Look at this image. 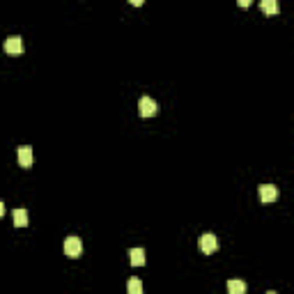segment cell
Wrapping results in <instances>:
<instances>
[{"label": "cell", "instance_id": "1", "mask_svg": "<svg viewBox=\"0 0 294 294\" xmlns=\"http://www.w3.org/2000/svg\"><path fill=\"white\" fill-rule=\"evenodd\" d=\"M198 248L207 255L214 253V250L218 248V239H216L212 232H204V234H200V239H198Z\"/></svg>", "mask_w": 294, "mask_h": 294}, {"label": "cell", "instance_id": "2", "mask_svg": "<svg viewBox=\"0 0 294 294\" xmlns=\"http://www.w3.org/2000/svg\"><path fill=\"white\" fill-rule=\"evenodd\" d=\"M138 113H140L142 118L156 115V102H154L152 96H140V102H138Z\"/></svg>", "mask_w": 294, "mask_h": 294}, {"label": "cell", "instance_id": "3", "mask_svg": "<svg viewBox=\"0 0 294 294\" xmlns=\"http://www.w3.org/2000/svg\"><path fill=\"white\" fill-rule=\"evenodd\" d=\"M64 253H67L69 258H78V255L83 253V242H80L78 237H67L64 239Z\"/></svg>", "mask_w": 294, "mask_h": 294}, {"label": "cell", "instance_id": "4", "mask_svg": "<svg viewBox=\"0 0 294 294\" xmlns=\"http://www.w3.org/2000/svg\"><path fill=\"white\" fill-rule=\"evenodd\" d=\"M5 51L10 53V56H21V53H23V40L18 37V34L7 37V40H5Z\"/></svg>", "mask_w": 294, "mask_h": 294}, {"label": "cell", "instance_id": "5", "mask_svg": "<svg viewBox=\"0 0 294 294\" xmlns=\"http://www.w3.org/2000/svg\"><path fill=\"white\" fill-rule=\"evenodd\" d=\"M260 200L264 204H272L278 200V188L274 186V184H262L260 186Z\"/></svg>", "mask_w": 294, "mask_h": 294}, {"label": "cell", "instance_id": "6", "mask_svg": "<svg viewBox=\"0 0 294 294\" xmlns=\"http://www.w3.org/2000/svg\"><path fill=\"white\" fill-rule=\"evenodd\" d=\"M16 158H18V164L23 166V168H30L32 166V147L30 145H23L16 150Z\"/></svg>", "mask_w": 294, "mask_h": 294}, {"label": "cell", "instance_id": "7", "mask_svg": "<svg viewBox=\"0 0 294 294\" xmlns=\"http://www.w3.org/2000/svg\"><path fill=\"white\" fill-rule=\"evenodd\" d=\"M228 294H246V283L239 280V278L228 280Z\"/></svg>", "mask_w": 294, "mask_h": 294}, {"label": "cell", "instance_id": "8", "mask_svg": "<svg viewBox=\"0 0 294 294\" xmlns=\"http://www.w3.org/2000/svg\"><path fill=\"white\" fill-rule=\"evenodd\" d=\"M129 262L134 266H142L145 264V250L142 248H131L129 250Z\"/></svg>", "mask_w": 294, "mask_h": 294}, {"label": "cell", "instance_id": "9", "mask_svg": "<svg viewBox=\"0 0 294 294\" xmlns=\"http://www.w3.org/2000/svg\"><path fill=\"white\" fill-rule=\"evenodd\" d=\"M12 218H14V226H16V228L28 226V212H26V210H14V212H12Z\"/></svg>", "mask_w": 294, "mask_h": 294}, {"label": "cell", "instance_id": "10", "mask_svg": "<svg viewBox=\"0 0 294 294\" xmlns=\"http://www.w3.org/2000/svg\"><path fill=\"white\" fill-rule=\"evenodd\" d=\"M126 294H142L140 278H129V283H126Z\"/></svg>", "mask_w": 294, "mask_h": 294}, {"label": "cell", "instance_id": "11", "mask_svg": "<svg viewBox=\"0 0 294 294\" xmlns=\"http://www.w3.org/2000/svg\"><path fill=\"white\" fill-rule=\"evenodd\" d=\"M260 7L266 12V14H278V10H280V5H278V0H262Z\"/></svg>", "mask_w": 294, "mask_h": 294}, {"label": "cell", "instance_id": "12", "mask_svg": "<svg viewBox=\"0 0 294 294\" xmlns=\"http://www.w3.org/2000/svg\"><path fill=\"white\" fill-rule=\"evenodd\" d=\"M266 294H278V292H274V290H269V292H266Z\"/></svg>", "mask_w": 294, "mask_h": 294}]
</instances>
